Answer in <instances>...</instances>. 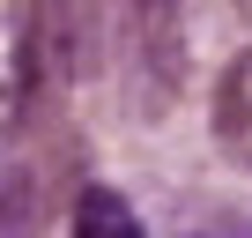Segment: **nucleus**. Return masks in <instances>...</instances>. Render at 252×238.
Listing matches in <instances>:
<instances>
[{
  "label": "nucleus",
  "instance_id": "423d86ee",
  "mask_svg": "<svg viewBox=\"0 0 252 238\" xmlns=\"http://www.w3.org/2000/svg\"><path fill=\"white\" fill-rule=\"evenodd\" d=\"M237 15H245V23H252V0H237Z\"/></svg>",
  "mask_w": 252,
  "mask_h": 238
},
{
  "label": "nucleus",
  "instance_id": "39448f33",
  "mask_svg": "<svg viewBox=\"0 0 252 238\" xmlns=\"http://www.w3.org/2000/svg\"><path fill=\"white\" fill-rule=\"evenodd\" d=\"M171 8H178V0H134V15H141V23H171Z\"/></svg>",
  "mask_w": 252,
  "mask_h": 238
},
{
  "label": "nucleus",
  "instance_id": "7ed1b4c3",
  "mask_svg": "<svg viewBox=\"0 0 252 238\" xmlns=\"http://www.w3.org/2000/svg\"><path fill=\"white\" fill-rule=\"evenodd\" d=\"M37 216H45V186H37V171L15 164V157H0V238H23Z\"/></svg>",
  "mask_w": 252,
  "mask_h": 238
},
{
  "label": "nucleus",
  "instance_id": "f257e3e1",
  "mask_svg": "<svg viewBox=\"0 0 252 238\" xmlns=\"http://www.w3.org/2000/svg\"><path fill=\"white\" fill-rule=\"evenodd\" d=\"M215 134H222V149H237L252 164V52L230 60V75L215 89Z\"/></svg>",
  "mask_w": 252,
  "mask_h": 238
},
{
  "label": "nucleus",
  "instance_id": "f03ea898",
  "mask_svg": "<svg viewBox=\"0 0 252 238\" xmlns=\"http://www.w3.org/2000/svg\"><path fill=\"white\" fill-rule=\"evenodd\" d=\"M74 238H149V231L119 186H82L74 194Z\"/></svg>",
  "mask_w": 252,
  "mask_h": 238
},
{
  "label": "nucleus",
  "instance_id": "20e7f679",
  "mask_svg": "<svg viewBox=\"0 0 252 238\" xmlns=\"http://www.w3.org/2000/svg\"><path fill=\"white\" fill-rule=\"evenodd\" d=\"M200 238H252V223H245V216H222V223H208Z\"/></svg>",
  "mask_w": 252,
  "mask_h": 238
}]
</instances>
